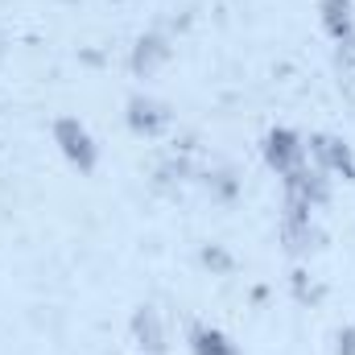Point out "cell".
Here are the masks:
<instances>
[{
  "label": "cell",
  "instance_id": "1",
  "mask_svg": "<svg viewBox=\"0 0 355 355\" xmlns=\"http://www.w3.org/2000/svg\"><path fill=\"white\" fill-rule=\"evenodd\" d=\"M54 141H58L62 157H67L75 170H83V174H91V170H95V162H99V149H95L91 132L79 124V120H75V116H62V120L54 124Z\"/></svg>",
  "mask_w": 355,
  "mask_h": 355
},
{
  "label": "cell",
  "instance_id": "2",
  "mask_svg": "<svg viewBox=\"0 0 355 355\" xmlns=\"http://www.w3.org/2000/svg\"><path fill=\"white\" fill-rule=\"evenodd\" d=\"M306 145H302V137L293 132V128H272L265 137V162L277 170V174H297L302 166H306Z\"/></svg>",
  "mask_w": 355,
  "mask_h": 355
},
{
  "label": "cell",
  "instance_id": "3",
  "mask_svg": "<svg viewBox=\"0 0 355 355\" xmlns=\"http://www.w3.org/2000/svg\"><path fill=\"white\" fill-rule=\"evenodd\" d=\"M306 153H314V162H318L322 174H339V178H347V182H355V157H352V149H347L339 137L318 132V137H310Z\"/></svg>",
  "mask_w": 355,
  "mask_h": 355
},
{
  "label": "cell",
  "instance_id": "4",
  "mask_svg": "<svg viewBox=\"0 0 355 355\" xmlns=\"http://www.w3.org/2000/svg\"><path fill=\"white\" fill-rule=\"evenodd\" d=\"M128 124H132V132L157 137V132L170 124V112H166V103H157V99H149V95H132V99H128Z\"/></svg>",
  "mask_w": 355,
  "mask_h": 355
},
{
  "label": "cell",
  "instance_id": "5",
  "mask_svg": "<svg viewBox=\"0 0 355 355\" xmlns=\"http://www.w3.org/2000/svg\"><path fill=\"white\" fill-rule=\"evenodd\" d=\"M281 236H285V244H289L293 252H310V248H318V227L310 223L306 211H289L285 223H281Z\"/></svg>",
  "mask_w": 355,
  "mask_h": 355
},
{
  "label": "cell",
  "instance_id": "6",
  "mask_svg": "<svg viewBox=\"0 0 355 355\" xmlns=\"http://www.w3.org/2000/svg\"><path fill=\"white\" fill-rule=\"evenodd\" d=\"M322 25L335 42H347L355 33V17H352V0H322Z\"/></svg>",
  "mask_w": 355,
  "mask_h": 355
},
{
  "label": "cell",
  "instance_id": "7",
  "mask_svg": "<svg viewBox=\"0 0 355 355\" xmlns=\"http://www.w3.org/2000/svg\"><path fill=\"white\" fill-rule=\"evenodd\" d=\"M132 335L141 339V347H149V352H162L166 347V335H162V318H157V310H137V318H132Z\"/></svg>",
  "mask_w": 355,
  "mask_h": 355
},
{
  "label": "cell",
  "instance_id": "8",
  "mask_svg": "<svg viewBox=\"0 0 355 355\" xmlns=\"http://www.w3.org/2000/svg\"><path fill=\"white\" fill-rule=\"evenodd\" d=\"M190 347H194V355H240L232 347V339L223 331H215V327H194Z\"/></svg>",
  "mask_w": 355,
  "mask_h": 355
},
{
  "label": "cell",
  "instance_id": "9",
  "mask_svg": "<svg viewBox=\"0 0 355 355\" xmlns=\"http://www.w3.org/2000/svg\"><path fill=\"white\" fill-rule=\"evenodd\" d=\"M170 58V46L162 42V37H141L137 42V58H132V67L137 71H153L157 62H166Z\"/></svg>",
  "mask_w": 355,
  "mask_h": 355
},
{
  "label": "cell",
  "instance_id": "10",
  "mask_svg": "<svg viewBox=\"0 0 355 355\" xmlns=\"http://www.w3.org/2000/svg\"><path fill=\"white\" fill-rule=\"evenodd\" d=\"M335 355H355V327H343L335 335Z\"/></svg>",
  "mask_w": 355,
  "mask_h": 355
},
{
  "label": "cell",
  "instance_id": "11",
  "mask_svg": "<svg viewBox=\"0 0 355 355\" xmlns=\"http://www.w3.org/2000/svg\"><path fill=\"white\" fill-rule=\"evenodd\" d=\"M0 58H4V50H0Z\"/></svg>",
  "mask_w": 355,
  "mask_h": 355
}]
</instances>
